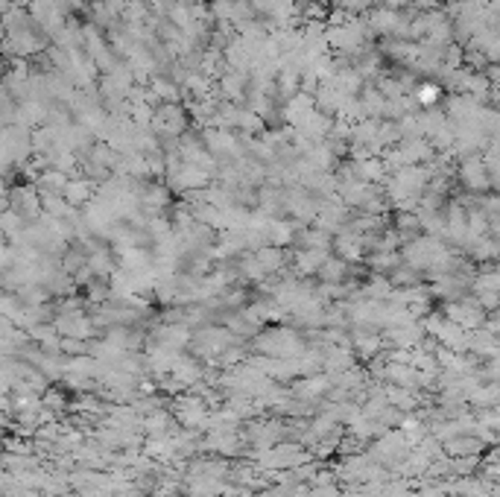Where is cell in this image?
<instances>
[{
  "label": "cell",
  "instance_id": "1",
  "mask_svg": "<svg viewBox=\"0 0 500 497\" xmlns=\"http://www.w3.org/2000/svg\"><path fill=\"white\" fill-rule=\"evenodd\" d=\"M459 179H462V184H465V188L468 191H489L491 188V176H489V170L483 167V159H480V155H477V159H474V155H471V159H465L462 161V167H459Z\"/></svg>",
  "mask_w": 500,
  "mask_h": 497
},
{
  "label": "cell",
  "instance_id": "2",
  "mask_svg": "<svg viewBox=\"0 0 500 497\" xmlns=\"http://www.w3.org/2000/svg\"><path fill=\"white\" fill-rule=\"evenodd\" d=\"M91 196H94V181H88V179H68L65 188H61V199H65L71 208L88 205Z\"/></svg>",
  "mask_w": 500,
  "mask_h": 497
},
{
  "label": "cell",
  "instance_id": "5",
  "mask_svg": "<svg viewBox=\"0 0 500 497\" xmlns=\"http://www.w3.org/2000/svg\"><path fill=\"white\" fill-rule=\"evenodd\" d=\"M0 39H4V24H0Z\"/></svg>",
  "mask_w": 500,
  "mask_h": 497
},
{
  "label": "cell",
  "instance_id": "3",
  "mask_svg": "<svg viewBox=\"0 0 500 497\" xmlns=\"http://www.w3.org/2000/svg\"><path fill=\"white\" fill-rule=\"evenodd\" d=\"M328 258V248H301V252L296 255V269L299 272H319V266L325 263Z\"/></svg>",
  "mask_w": 500,
  "mask_h": 497
},
{
  "label": "cell",
  "instance_id": "4",
  "mask_svg": "<svg viewBox=\"0 0 500 497\" xmlns=\"http://www.w3.org/2000/svg\"><path fill=\"white\" fill-rule=\"evenodd\" d=\"M436 100H439V85H433V82H424V85L419 88V94H416V103H419L421 109H430Z\"/></svg>",
  "mask_w": 500,
  "mask_h": 497
}]
</instances>
